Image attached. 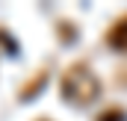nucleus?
Returning a JSON list of instances; mask_svg holds the SVG:
<instances>
[{
  "label": "nucleus",
  "mask_w": 127,
  "mask_h": 121,
  "mask_svg": "<svg viewBox=\"0 0 127 121\" xmlns=\"http://www.w3.org/2000/svg\"><path fill=\"white\" fill-rule=\"evenodd\" d=\"M59 91L68 103L74 106H89L100 94V80L89 68V62H71L59 77Z\"/></svg>",
  "instance_id": "obj_1"
},
{
  "label": "nucleus",
  "mask_w": 127,
  "mask_h": 121,
  "mask_svg": "<svg viewBox=\"0 0 127 121\" xmlns=\"http://www.w3.org/2000/svg\"><path fill=\"white\" fill-rule=\"evenodd\" d=\"M103 41H106L112 50L127 53V12L121 15V18H115V21L106 27V32H103Z\"/></svg>",
  "instance_id": "obj_2"
},
{
  "label": "nucleus",
  "mask_w": 127,
  "mask_h": 121,
  "mask_svg": "<svg viewBox=\"0 0 127 121\" xmlns=\"http://www.w3.org/2000/svg\"><path fill=\"white\" fill-rule=\"evenodd\" d=\"M41 83H44V71H35V77H32L30 83H24V86H21V100H30L32 94L41 89Z\"/></svg>",
  "instance_id": "obj_3"
},
{
  "label": "nucleus",
  "mask_w": 127,
  "mask_h": 121,
  "mask_svg": "<svg viewBox=\"0 0 127 121\" xmlns=\"http://www.w3.org/2000/svg\"><path fill=\"white\" fill-rule=\"evenodd\" d=\"M124 118H127V112L121 109V106H106L103 112H97L95 121H124Z\"/></svg>",
  "instance_id": "obj_4"
},
{
  "label": "nucleus",
  "mask_w": 127,
  "mask_h": 121,
  "mask_svg": "<svg viewBox=\"0 0 127 121\" xmlns=\"http://www.w3.org/2000/svg\"><path fill=\"white\" fill-rule=\"evenodd\" d=\"M35 121H47V118H35Z\"/></svg>",
  "instance_id": "obj_5"
}]
</instances>
